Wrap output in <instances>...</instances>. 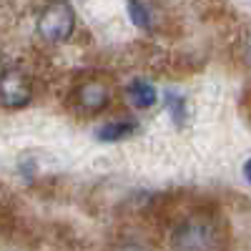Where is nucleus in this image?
<instances>
[{
	"label": "nucleus",
	"mask_w": 251,
	"mask_h": 251,
	"mask_svg": "<svg viewBox=\"0 0 251 251\" xmlns=\"http://www.w3.org/2000/svg\"><path fill=\"white\" fill-rule=\"evenodd\" d=\"M73 23H75L73 8L68 3H63V0H55V3H50L43 10V15H40L38 33L43 35L46 40H63V38L71 35Z\"/></svg>",
	"instance_id": "1"
},
{
	"label": "nucleus",
	"mask_w": 251,
	"mask_h": 251,
	"mask_svg": "<svg viewBox=\"0 0 251 251\" xmlns=\"http://www.w3.org/2000/svg\"><path fill=\"white\" fill-rule=\"evenodd\" d=\"M30 80L23 71H5L0 75V103L5 108H20L30 100Z\"/></svg>",
	"instance_id": "2"
},
{
	"label": "nucleus",
	"mask_w": 251,
	"mask_h": 251,
	"mask_svg": "<svg viewBox=\"0 0 251 251\" xmlns=\"http://www.w3.org/2000/svg\"><path fill=\"white\" fill-rule=\"evenodd\" d=\"M214 226L208 219H188L176 234V246L178 249H208L214 246Z\"/></svg>",
	"instance_id": "3"
},
{
	"label": "nucleus",
	"mask_w": 251,
	"mask_h": 251,
	"mask_svg": "<svg viewBox=\"0 0 251 251\" xmlns=\"http://www.w3.org/2000/svg\"><path fill=\"white\" fill-rule=\"evenodd\" d=\"M78 100H80L83 108L98 111V108L106 106V100H108V88L100 86V83H86V86L78 91Z\"/></svg>",
	"instance_id": "4"
},
{
	"label": "nucleus",
	"mask_w": 251,
	"mask_h": 251,
	"mask_svg": "<svg viewBox=\"0 0 251 251\" xmlns=\"http://www.w3.org/2000/svg\"><path fill=\"white\" fill-rule=\"evenodd\" d=\"M128 98L136 108H149L156 103V88L146 80H136L128 86Z\"/></svg>",
	"instance_id": "5"
},
{
	"label": "nucleus",
	"mask_w": 251,
	"mask_h": 251,
	"mask_svg": "<svg viewBox=\"0 0 251 251\" xmlns=\"http://www.w3.org/2000/svg\"><path fill=\"white\" fill-rule=\"evenodd\" d=\"M136 131V121H118V123H108L103 126V128L98 131V138L100 141H118L123 136H128Z\"/></svg>",
	"instance_id": "6"
},
{
	"label": "nucleus",
	"mask_w": 251,
	"mask_h": 251,
	"mask_svg": "<svg viewBox=\"0 0 251 251\" xmlns=\"http://www.w3.org/2000/svg\"><path fill=\"white\" fill-rule=\"evenodd\" d=\"M128 8H131V18L138 28H151V20H149V10H146L138 0H128Z\"/></svg>",
	"instance_id": "7"
},
{
	"label": "nucleus",
	"mask_w": 251,
	"mask_h": 251,
	"mask_svg": "<svg viewBox=\"0 0 251 251\" xmlns=\"http://www.w3.org/2000/svg\"><path fill=\"white\" fill-rule=\"evenodd\" d=\"M166 106L171 108V113H174L176 123H181V121H183V111H186V106H183V98H178V96L169 93V96H166Z\"/></svg>",
	"instance_id": "8"
},
{
	"label": "nucleus",
	"mask_w": 251,
	"mask_h": 251,
	"mask_svg": "<svg viewBox=\"0 0 251 251\" xmlns=\"http://www.w3.org/2000/svg\"><path fill=\"white\" fill-rule=\"evenodd\" d=\"M244 176H246V178H249V183H251V158L244 163Z\"/></svg>",
	"instance_id": "9"
}]
</instances>
